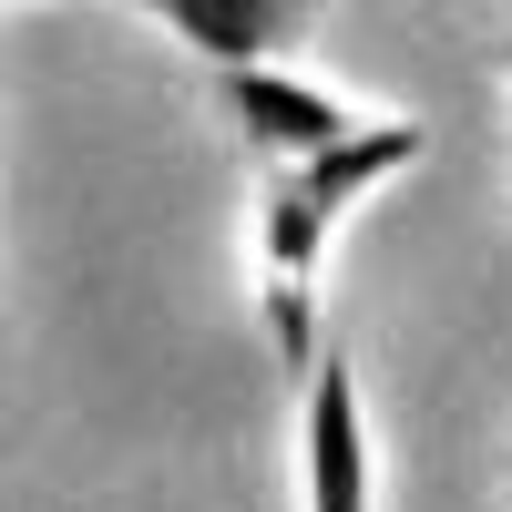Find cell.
I'll return each instance as SVG.
<instances>
[{"label": "cell", "instance_id": "1", "mask_svg": "<svg viewBox=\"0 0 512 512\" xmlns=\"http://www.w3.org/2000/svg\"><path fill=\"white\" fill-rule=\"evenodd\" d=\"M431 154V134L400 113H369L349 144L328 154H297V164H267V195H256V287H267V338L287 369H318V256L338 236V216L369 195L410 175Z\"/></svg>", "mask_w": 512, "mask_h": 512}, {"label": "cell", "instance_id": "5", "mask_svg": "<svg viewBox=\"0 0 512 512\" xmlns=\"http://www.w3.org/2000/svg\"><path fill=\"white\" fill-rule=\"evenodd\" d=\"M0 11H11V0H0Z\"/></svg>", "mask_w": 512, "mask_h": 512}, {"label": "cell", "instance_id": "3", "mask_svg": "<svg viewBox=\"0 0 512 512\" xmlns=\"http://www.w3.org/2000/svg\"><path fill=\"white\" fill-rule=\"evenodd\" d=\"M216 103L226 123L267 154V164H297V154H328V144H349L369 113H349L338 93H318V82H297L277 62H246V72H216Z\"/></svg>", "mask_w": 512, "mask_h": 512}, {"label": "cell", "instance_id": "4", "mask_svg": "<svg viewBox=\"0 0 512 512\" xmlns=\"http://www.w3.org/2000/svg\"><path fill=\"white\" fill-rule=\"evenodd\" d=\"M123 11L164 21V31H175L195 62H216V72H246V62H277L287 41H308L318 0H123Z\"/></svg>", "mask_w": 512, "mask_h": 512}, {"label": "cell", "instance_id": "2", "mask_svg": "<svg viewBox=\"0 0 512 512\" xmlns=\"http://www.w3.org/2000/svg\"><path fill=\"white\" fill-rule=\"evenodd\" d=\"M297 472H308V512H379V461H369V410L338 349H318L308 400H297Z\"/></svg>", "mask_w": 512, "mask_h": 512}]
</instances>
